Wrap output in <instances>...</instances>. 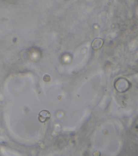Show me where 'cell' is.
<instances>
[{
    "label": "cell",
    "instance_id": "obj_2",
    "mask_svg": "<svg viewBox=\"0 0 138 156\" xmlns=\"http://www.w3.org/2000/svg\"><path fill=\"white\" fill-rule=\"evenodd\" d=\"M50 77L49 75H47V74L45 75L43 78V80L44 81H46V82H48V81H50Z\"/></svg>",
    "mask_w": 138,
    "mask_h": 156
},
{
    "label": "cell",
    "instance_id": "obj_1",
    "mask_svg": "<svg viewBox=\"0 0 138 156\" xmlns=\"http://www.w3.org/2000/svg\"><path fill=\"white\" fill-rule=\"evenodd\" d=\"M50 117V113L48 110H43L39 113L38 120L41 123H44L49 120Z\"/></svg>",
    "mask_w": 138,
    "mask_h": 156
}]
</instances>
